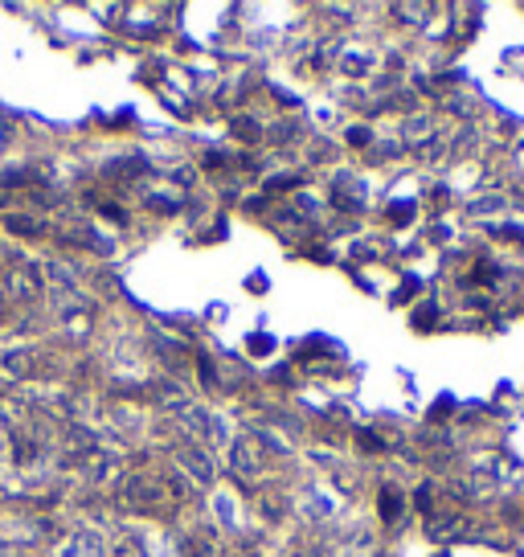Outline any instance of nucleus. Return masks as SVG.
<instances>
[{
	"instance_id": "nucleus-1",
	"label": "nucleus",
	"mask_w": 524,
	"mask_h": 557,
	"mask_svg": "<svg viewBox=\"0 0 524 557\" xmlns=\"http://www.w3.org/2000/svg\"><path fill=\"white\" fill-rule=\"evenodd\" d=\"M127 500H136V508H147V512H152V508L164 504V488L152 483L147 475H136V480L127 483Z\"/></svg>"
},
{
	"instance_id": "nucleus-2",
	"label": "nucleus",
	"mask_w": 524,
	"mask_h": 557,
	"mask_svg": "<svg viewBox=\"0 0 524 557\" xmlns=\"http://www.w3.org/2000/svg\"><path fill=\"white\" fill-rule=\"evenodd\" d=\"M180 459H185V467L196 475V483H209V480H213V463H209V455H205L201 447L180 451Z\"/></svg>"
},
{
	"instance_id": "nucleus-3",
	"label": "nucleus",
	"mask_w": 524,
	"mask_h": 557,
	"mask_svg": "<svg viewBox=\"0 0 524 557\" xmlns=\"http://www.w3.org/2000/svg\"><path fill=\"white\" fill-rule=\"evenodd\" d=\"M229 459H234V467H237V471H242V475H250L254 467H258V463H254V451H250V442H237V447H229Z\"/></svg>"
},
{
	"instance_id": "nucleus-4",
	"label": "nucleus",
	"mask_w": 524,
	"mask_h": 557,
	"mask_svg": "<svg viewBox=\"0 0 524 557\" xmlns=\"http://www.w3.org/2000/svg\"><path fill=\"white\" fill-rule=\"evenodd\" d=\"M37 291V270L33 275H13L8 278V295H16V299H25V295Z\"/></svg>"
}]
</instances>
